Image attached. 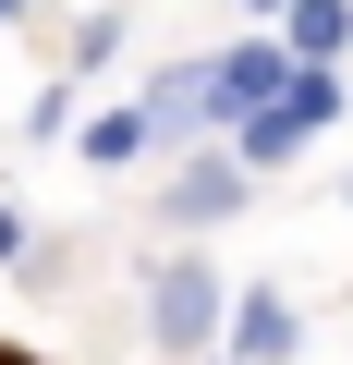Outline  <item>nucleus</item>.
<instances>
[{
  "instance_id": "f257e3e1",
  "label": "nucleus",
  "mask_w": 353,
  "mask_h": 365,
  "mask_svg": "<svg viewBox=\"0 0 353 365\" xmlns=\"http://www.w3.org/2000/svg\"><path fill=\"white\" fill-rule=\"evenodd\" d=\"M329 122H341V73H292V86H280V110L232 122L220 146L244 158V182H268V170H292V158H305V146H317Z\"/></svg>"
},
{
  "instance_id": "f03ea898",
  "label": "nucleus",
  "mask_w": 353,
  "mask_h": 365,
  "mask_svg": "<svg viewBox=\"0 0 353 365\" xmlns=\"http://www.w3.org/2000/svg\"><path fill=\"white\" fill-rule=\"evenodd\" d=\"M220 304H232V292H220L208 256H170V268L146 280V341H158L170 365H208V353H220Z\"/></svg>"
},
{
  "instance_id": "7ed1b4c3",
  "label": "nucleus",
  "mask_w": 353,
  "mask_h": 365,
  "mask_svg": "<svg viewBox=\"0 0 353 365\" xmlns=\"http://www.w3.org/2000/svg\"><path fill=\"white\" fill-rule=\"evenodd\" d=\"M305 61L280 49V37H244V49H220L208 61V122L232 134V122H256V110H280V86H292Z\"/></svg>"
},
{
  "instance_id": "20e7f679",
  "label": "nucleus",
  "mask_w": 353,
  "mask_h": 365,
  "mask_svg": "<svg viewBox=\"0 0 353 365\" xmlns=\"http://www.w3.org/2000/svg\"><path fill=\"white\" fill-rule=\"evenodd\" d=\"M220 353H232V365H292V353H305L292 292H268V280H256V292H232V304H220Z\"/></svg>"
},
{
  "instance_id": "39448f33",
  "label": "nucleus",
  "mask_w": 353,
  "mask_h": 365,
  "mask_svg": "<svg viewBox=\"0 0 353 365\" xmlns=\"http://www.w3.org/2000/svg\"><path fill=\"white\" fill-rule=\"evenodd\" d=\"M244 195H256V182H244L232 146L220 158H183V170H170V232H220V220H244Z\"/></svg>"
},
{
  "instance_id": "423d86ee",
  "label": "nucleus",
  "mask_w": 353,
  "mask_h": 365,
  "mask_svg": "<svg viewBox=\"0 0 353 365\" xmlns=\"http://www.w3.org/2000/svg\"><path fill=\"white\" fill-rule=\"evenodd\" d=\"M134 110H146V146H195V134H220V122H208V61H170Z\"/></svg>"
},
{
  "instance_id": "0eeeda50",
  "label": "nucleus",
  "mask_w": 353,
  "mask_h": 365,
  "mask_svg": "<svg viewBox=\"0 0 353 365\" xmlns=\"http://www.w3.org/2000/svg\"><path fill=\"white\" fill-rule=\"evenodd\" d=\"M280 49H292L305 73H329V61L353 49V0H280Z\"/></svg>"
},
{
  "instance_id": "6e6552de",
  "label": "nucleus",
  "mask_w": 353,
  "mask_h": 365,
  "mask_svg": "<svg viewBox=\"0 0 353 365\" xmlns=\"http://www.w3.org/2000/svg\"><path fill=\"white\" fill-rule=\"evenodd\" d=\"M73 158H86V170H134V158H146V110H98V122L73 134Z\"/></svg>"
},
{
  "instance_id": "1a4fd4ad",
  "label": "nucleus",
  "mask_w": 353,
  "mask_h": 365,
  "mask_svg": "<svg viewBox=\"0 0 353 365\" xmlns=\"http://www.w3.org/2000/svg\"><path fill=\"white\" fill-rule=\"evenodd\" d=\"M110 61H122V13H86L73 25V73H110Z\"/></svg>"
},
{
  "instance_id": "9d476101",
  "label": "nucleus",
  "mask_w": 353,
  "mask_h": 365,
  "mask_svg": "<svg viewBox=\"0 0 353 365\" xmlns=\"http://www.w3.org/2000/svg\"><path fill=\"white\" fill-rule=\"evenodd\" d=\"M0 268H25V207L0 195Z\"/></svg>"
},
{
  "instance_id": "9b49d317",
  "label": "nucleus",
  "mask_w": 353,
  "mask_h": 365,
  "mask_svg": "<svg viewBox=\"0 0 353 365\" xmlns=\"http://www.w3.org/2000/svg\"><path fill=\"white\" fill-rule=\"evenodd\" d=\"M13 13H37V0H0V25H13Z\"/></svg>"
}]
</instances>
